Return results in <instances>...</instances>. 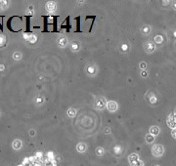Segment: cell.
Returning <instances> with one entry per match:
<instances>
[{
  "mask_svg": "<svg viewBox=\"0 0 176 166\" xmlns=\"http://www.w3.org/2000/svg\"><path fill=\"white\" fill-rule=\"evenodd\" d=\"M157 166H158V165H157Z\"/></svg>",
  "mask_w": 176,
  "mask_h": 166,
  "instance_id": "obj_16",
  "label": "cell"
},
{
  "mask_svg": "<svg viewBox=\"0 0 176 166\" xmlns=\"http://www.w3.org/2000/svg\"><path fill=\"white\" fill-rule=\"evenodd\" d=\"M129 160L132 162L131 163L132 166H143V163L141 160H139V158H138L137 154H131L129 157Z\"/></svg>",
  "mask_w": 176,
  "mask_h": 166,
  "instance_id": "obj_3",
  "label": "cell"
},
{
  "mask_svg": "<svg viewBox=\"0 0 176 166\" xmlns=\"http://www.w3.org/2000/svg\"><path fill=\"white\" fill-rule=\"evenodd\" d=\"M150 132H151V134H152L153 136H154V135H158V134L159 133V129H158V127L153 126V127H151Z\"/></svg>",
  "mask_w": 176,
  "mask_h": 166,
  "instance_id": "obj_10",
  "label": "cell"
},
{
  "mask_svg": "<svg viewBox=\"0 0 176 166\" xmlns=\"http://www.w3.org/2000/svg\"><path fill=\"white\" fill-rule=\"evenodd\" d=\"M146 139H147V142L148 143H152L154 141V136L148 135V136H146Z\"/></svg>",
  "mask_w": 176,
  "mask_h": 166,
  "instance_id": "obj_12",
  "label": "cell"
},
{
  "mask_svg": "<svg viewBox=\"0 0 176 166\" xmlns=\"http://www.w3.org/2000/svg\"><path fill=\"white\" fill-rule=\"evenodd\" d=\"M154 40H156L157 42H158V43H161V42L162 41V36H157L156 38H154Z\"/></svg>",
  "mask_w": 176,
  "mask_h": 166,
  "instance_id": "obj_13",
  "label": "cell"
},
{
  "mask_svg": "<svg viewBox=\"0 0 176 166\" xmlns=\"http://www.w3.org/2000/svg\"><path fill=\"white\" fill-rule=\"evenodd\" d=\"M61 29H66L68 33H70L72 30V25H71V19L70 17H67V19L65 20L64 24L61 25Z\"/></svg>",
  "mask_w": 176,
  "mask_h": 166,
  "instance_id": "obj_4",
  "label": "cell"
},
{
  "mask_svg": "<svg viewBox=\"0 0 176 166\" xmlns=\"http://www.w3.org/2000/svg\"><path fill=\"white\" fill-rule=\"evenodd\" d=\"M163 152H164V149L162 145H154L152 149V152L154 156H161L163 153Z\"/></svg>",
  "mask_w": 176,
  "mask_h": 166,
  "instance_id": "obj_2",
  "label": "cell"
},
{
  "mask_svg": "<svg viewBox=\"0 0 176 166\" xmlns=\"http://www.w3.org/2000/svg\"><path fill=\"white\" fill-rule=\"evenodd\" d=\"M47 9H48V11H49V12L55 11V9H56V4H55V3H53V2H49V3L47 4Z\"/></svg>",
  "mask_w": 176,
  "mask_h": 166,
  "instance_id": "obj_8",
  "label": "cell"
},
{
  "mask_svg": "<svg viewBox=\"0 0 176 166\" xmlns=\"http://www.w3.org/2000/svg\"><path fill=\"white\" fill-rule=\"evenodd\" d=\"M77 149H78L79 152H83V151H85V149H86V146H85L84 144H79L78 147H77Z\"/></svg>",
  "mask_w": 176,
  "mask_h": 166,
  "instance_id": "obj_11",
  "label": "cell"
},
{
  "mask_svg": "<svg viewBox=\"0 0 176 166\" xmlns=\"http://www.w3.org/2000/svg\"><path fill=\"white\" fill-rule=\"evenodd\" d=\"M167 123H168L169 127H171V128H173V129H175V128H176V114H170L169 117H168Z\"/></svg>",
  "mask_w": 176,
  "mask_h": 166,
  "instance_id": "obj_5",
  "label": "cell"
},
{
  "mask_svg": "<svg viewBox=\"0 0 176 166\" xmlns=\"http://www.w3.org/2000/svg\"><path fill=\"white\" fill-rule=\"evenodd\" d=\"M58 18H59V16H53V23H52V25H53V31L54 33H58V29H57V20H58Z\"/></svg>",
  "mask_w": 176,
  "mask_h": 166,
  "instance_id": "obj_7",
  "label": "cell"
},
{
  "mask_svg": "<svg viewBox=\"0 0 176 166\" xmlns=\"http://www.w3.org/2000/svg\"><path fill=\"white\" fill-rule=\"evenodd\" d=\"M171 134H172V137L176 139V128L172 130V133H171Z\"/></svg>",
  "mask_w": 176,
  "mask_h": 166,
  "instance_id": "obj_14",
  "label": "cell"
},
{
  "mask_svg": "<svg viewBox=\"0 0 176 166\" xmlns=\"http://www.w3.org/2000/svg\"><path fill=\"white\" fill-rule=\"evenodd\" d=\"M174 8H175V9H176V2H175V3H174Z\"/></svg>",
  "mask_w": 176,
  "mask_h": 166,
  "instance_id": "obj_15",
  "label": "cell"
},
{
  "mask_svg": "<svg viewBox=\"0 0 176 166\" xmlns=\"http://www.w3.org/2000/svg\"><path fill=\"white\" fill-rule=\"evenodd\" d=\"M76 33H80V16H78L77 18H76Z\"/></svg>",
  "mask_w": 176,
  "mask_h": 166,
  "instance_id": "obj_9",
  "label": "cell"
},
{
  "mask_svg": "<svg viewBox=\"0 0 176 166\" xmlns=\"http://www.w3.org/2000/svg\"><path fill=\"white\" fill-rule=\"evenodd\" d=\"M18 18V16H14V20H15V22H13V19L12 17L10 18L8 20V23H7V28L9 29V30H11V31H14V33H18V31H20L21 29H23V17L21 18L18 22L16 20H17Z\"/></svg>",
  "mask_w": 176,
  "mask_h": 166,
  "instance_id": "obj_1",
  "label": "cell"
},
{
  "mask_svg": "<svg viewBox=\"0 0 176 166\" xmlns=\"http://www.w3.org/2000/svg\"><path fill=\"white\" fill-rule=\"evenodd\" d=\"M108 110H111V111L116 110H117V104L115 103V102H114V101L109 102V104H108Z\"/></svg>",
  "mask_w": 176,
  "mask_h": 166,
  "instance_id": "obj_6",
  "label": "cell"
}]
</instances>
